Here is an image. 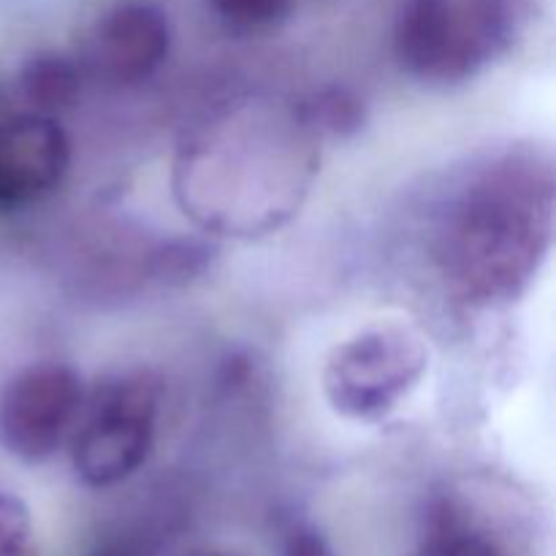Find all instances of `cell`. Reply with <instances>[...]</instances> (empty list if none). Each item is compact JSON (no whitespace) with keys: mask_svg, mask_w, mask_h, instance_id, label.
<instances>
[{"mask_svg":"<svg viewBox=\"0 0 556 556\" xmlns=\"http://www.w3.org/2000/svg\"><path fill=\"white\" fill-rule=\"evenodd\" d=\"M71 139L49 114H0V212L38 204L63 185Z\"/></svg>","mask_w":556,"mask_h":556,"instance_id":"6","label":"cell"},{"mask_svg":"<svg viewBox=\"0 0 556 556\" xmlns=\"http://www.w3.org/2000/svg\"><path fill=\"white\" fill-rule=\"evenodd\" d=\"M85 380L71 364L38 362L0 391V448L25 465L52 459L74 432Z\"/></svg>","mask_w":556,"mask_h":556,"instance_id":"5","label":"cell"},{"mask_svg":"<svg viewBox=\"0 0 556 556\" xmlns=\"http://www.w3.org/2000/svg\"><path fill=\"white\" fill-rule=\"evenodd\" d=\"M190 556H237V554H228V552H199V554H190Z\"/></svg>","mask_w":556,"mask_h":556,"instance_id":"14","label":"cell"},{"mask_svg":"<svg viewBox=\"0 0 556 556\" xmlns=\"http://www.w3.org/2000/svg\"><path fill=\"white\" fill-rule=\"evenodd\" d=\"M280 556H337L324 532L313 525H293L282 535Z\"/></svg>","mask_w":556,"mask_h":556,"instance_id":"13","label":"cell"},{"mask_svg":"<svg viewBox=\"0 0 556 556\" xmlns=\"http://www.w3.org/2000/svg\"><path fill=\"white\" fill-rule=\"evenodd\" d=\"M304 125L324 130L331 136H351L364 128L367 119V106L362 98L348 87H326L315 92L302 106Z\"/></svg>","mask_w":556,"mask_h":556,"instance_id":"9","label":"cell"},{"mask_svg":"<svg viewBox=\"0 0 556 556\" xmlns=\"http://www.w3.org/2000/svg\"><path fill=\"white\" fill-rule=\"evenodd\" d=\"M554 168L532 150H510L470 168L434 223L440 275L476 307H497L530 288L554 239Z\"/></svg>","mask_w":556,"mask_h":556,"instance_id":"1","label":"cell"},{"mask_svg":"<svg viewBox=\"0 0 556 556\" xmlns=\"http://www.w3.org/2000/svg\"><path fill=\"white\" fill-rule=\"evenodd\" d=\"M172 52V22L155 3L130 0L109 9L96 22L87 43L92 74L114 85L150 79Z\"/></svg>","mask_w":556,"mask_h":556,"instance_id":"7","label":"cell"},{"mask_svg":"<svg viewBox=\"0 0 556 556\" xmlns=\"http://www.w3.org/2000/svg\"><path fill=\"white\" fill-rule=\"evenodd\" d=\"M210 5L223 25L239 33L280 27L293 11V0H210Z\"/></svg>","mask_w":556,"mask_h":556,"instance_id":"11","label":"cell"},{"mask_svg":"<svg viewBox=\"0 0 556 556\" xmlns=\"http://www.w3.org/2000/svg\"><path fill=\"white\" fill-rule=\"evenodd\" d=\"M163 386L147 369H125L85 391L68 438L71 467L92 489H109L141 470L155 448Z\"/></svg>","mask_w":556,"mask_h":556,"instance_id":"3","label":"cell"},{"mask_svg":"<svg viewBox=\"0 0 556 556\" xmlns=\"http://www.w3.org/2000/svg\"><path fill=\"white\" fill-rule=\"evenodd\" d=\"M36 538H33L30 508L16 494L0 489V556H33Z\"/></svg>","mask_w":556,"mask_h":556,"instance_id":"12","label":"cell"},{"mask_svg":"<svg viewBox=\"0 0 556 556\" xmlns=\"http://www.w3.org/2000/svg\"><path fill=\"white\" fill-rule=\"evenodd\" d=\"M429 369V348L407 326H372L326 358L324 394L337 416L378 424L400 410Z\"/></svg>","mask_w":556,"mask_h":556,"instance_id":"4","label":"cell"},{"mask_svg":"<svg viewBox=\"0 0 556 556\" xmlns=\"http://www.w3.org/2000/svg\"><path fill=\"white\" fill-rule=\"evenodd\" d=\"M20 90L30 112L49 114L68 109L81 92V68L74 58L60 52H38L22 65Z\"/></svg>","mask_w":556,"mask_h":556,"instance_id":"8","label":"cell"},{"mask_svg":"<svg viewBox=\"0 0 556 556\" xmlns=\"http://www.w3.org/2000/svg\"><path fill=\"white\" fill-rule=\"evenodd\" d=\"M521 20V0H405L394 25L396 63L421 85H465L508 52Z\"/></svg>","mask_w":556,"mask_h":556,"instance_id":"2","label":"cell"},{"mask_svg":"<svg viewBox=\"0 0 556 556\" xmlns=\"http://www.w3.org/2000/svg\"><path fill=\"white\" fill-rule=\"evenodd\" d=\"M416 556H510V554L505 552L500 543H494L489 535L467 527L465 521L443 516V519L434 521L429 535L424 538V543L418 546Z\"/></svg>","mask_w":556,"mask_h":556,"instance_id":"10","label":"cell"}]
</instances>
